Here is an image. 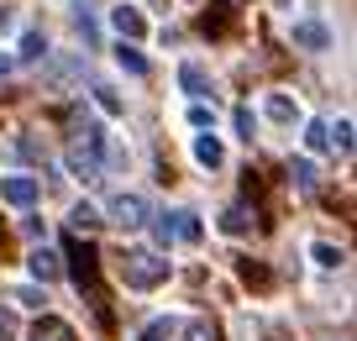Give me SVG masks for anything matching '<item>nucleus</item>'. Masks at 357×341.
Here are the masks:
<instances>
[{
  "instance_id": "obj_1",
  "label": "nucleus",
  "mask_w": 357,
  "mask_h": 341,
  "mask_svg": "<svg viewBox=\"0 0 357 341\" xmlns=\"http://www.w3.org/2000/svg\"><path fill=\"white\" fill-rule=\"evenodd\" d=\"M63 158H68V174L84 179V184L105 174V132H100V121H95V116H84V110H79L74 121H68Z\"/></svg>"
},
{
  "instance_id": "obj_2",
  "label": "nucleus",
  "mask_w": 357,
  "mask_h": 341,
  "mask_svg": "<svg viewBox=\"0 0 357 341\" xmlns=\"http://www.w3.org/2000/svg\"><path fill=\"white\" fill-rule=\"evenodd\" d=\"M116 268H121L126 289H158L168 278V257L158 252H116Z\"/></svg>"
},
{
  "instance_id": "obj_3",
  "label": "nucleus",
  "mask_w": 357,
  "mask_h": 341,
  "mask_svg": "<svg viewBox=\"0 0 357 341\" xmlns=\"http://www.w3.org/2000/svg\"><path fill=\"white\" fill-rule=\"evenodd\" d=\"M147 215H153V210H147L137 195H116V205H111V215H105V220H111L116 232H142Z\"/></svg>"
},
{
  "instance_id": "obj_4",
  "label": "nucleus",
  "mask_w": 357,
  "mask_h": 341,
  "mask_svg": "<svg viewBox=\"0 0 357 341\" xmlns=\"http://www.w3.org/2000/svg\"><path fill=\"white\" fill-rule=\"evenodd\" d=\"M294 43H300L305 53H326V47H331V26L315 22V16H300V22H294Z\"/></svg>"
},
{
  "instance_id": "obj_5",
  "label": "nucleus",
  "mask_w": 357,
  "mask_h": 341,
  "mask_svg": "<svg viewBox=\"0 0 357 341\" xmlns=\"http://www.w3.org/2000/svg\"><path fill=\"white\" fill-rule=\"evenodd\" d=\"M231 26H236V6H231V0H221V6H211V11L200 16L205 37H231Z\"/></svg>"
},
{
  "instance_id": "obj_6",
  "label": "nucleus",
  "mask_w": 357,
  "mask_h": 341,
  "mask_svg": "<svg viewBox=\"0 0 357 341\" xmlns=\"http://www.w3.org/2000/svg\"><path fill=\"white\" fill-rule=\"evenodd\" d=\"M0 199H6V205H16V210H26V205L37 199V179H32V174L6 179V184H0Z\"/></svg>"
},
{
  "instance_id": "obj_7",
  "label": "nucleus",
  "mask_w": 357,
  "mask_h": 341,
  "mask_svg": "<svg viewBox=\"0 0 357 341\" xmlns=\"http://www.w3.org/2000/svg\"><path fill=\"white\" fill-rule=\"evenodd\" d=\"M26 263H32V278H37V284H53V278L63 273V257H58L53 247H32V257H26Z\"/></svg>"
},
{
  "instance_id": "obj_8",
  "label": "nucleus",
  "mask_w": 357,
  "mask_h": 341,
  "mask_svg": "<svg viewBox=\"0 0 357 341\" xmlns=\"http://www.w3.org/2000/svg\"><path fill=\"white\" fill-rule=\"evenodd\" d=\"M111 22H116V32H121V37H132V43L147 32V22H142V11H137V6H116V11H111Z\"/></svg>"
},
{
  "instance_id": "obj_9",
  "label": "nucleus",
  "mask_w": 357,
  "mask_h": 341,
  "mask_svg": "<svg viewBox=\"0 0 357 341\" xmlns=\"http://www.w3.org/2000/svg\"><path fill=\"white\" fill-rule=\"evenodd\" d=\"M289 179H294V189H300V195H315V189H321V174H315L310 158H294V163H289Z\"/></svg>"
},
{
  "instance_id": "obj_10",
  "label": "nucleus",
  "mask_w": 357,
  "mask_h": 341,
  "mask_svg": "<svg viewBox=\"0 0 357 341\" xmlns=\"http://www.w3.org/2000/svg\"><path fill=\"white\" fill-rule=\"evenodd\" d=\"M221 232H226V236H247V232H252V210H247V205L221 210Z\"/></svg>"
},
{
  "instance_id": "obj_11",
  "label": "nucleus",
  "mask_w": 357,
  "mask_h": 341,
  "mask_svg": "<svg viewBox=\"0 0 357 341\" xmlns=\"http://www.w3.org/2000/svg\"><path fill=\"white\" fill-rule=\"evenodd\" d=\"M32 341H74V331H68L58 315H43V320L32 326Z\"/></svg>"
},
{
  "instance_id": "obj_12",
  "label": "nucleus",
  "mask_w": 357,
  "mask_h": 341,
  "mask_svg": "<svg viewBox=\"0 0 357 341\" xmlns=\"http://www.w3.org/2000/svg\"><path fill=\"white\" fill-rule=\"evenodd\" d=\"M68 226H74V236L79 232H100V210H95V205H74V210H68Z\"/></svg>"
},
{
  "instance_id": "obj_13",
  "label": "nucleus",
  "mask_w": 357,
  "mask_h": 341,
  "mask_svg": "<svg viewBox=\"0 0 357 341\" xmlns=\"http://www.w3.org/2000/svg\"><path fill=\"white\" fill-rule=\"evenodd\" d=\"M174 236L178 242H200V215L195 210H174Z\"/></svg>"
},
{
  "instance_id": "obj_14",
  "label": "nucleus",
  "mask_w": 357,
  "mask_h": 341,
  "mask_svg": "<svg viewBox=\"0 0 357 341\" xmlns=\"http://www.w3.org/2000/svg\"><path fill=\"white\" fill-rule=\"evenodd\" d=\"M178 84L190 89V95H211V79H205L200 63H184V68H178Z\"/></svg>"
},
{
  "instance_id": "obj_15",
  "label": "nucleus",
  "mask_w": 357,
  "mask_h": 341,
  "mask_svg": "<svg viewBox=\"0 0 357 341\" xmlns=\"http://www.w3.org/2000/svg\"><path fill=\"white\" fill-rule=\"evenodd\" d=\"M174 336H178V320H168V315H158V320L142 326V341H174Z\"/></svg>"
},
{
  "instance_id": "obj_16",
  "label": "nucleus",
  "mask_w": 357,
  "mask_h": 341,
  "mask_svg": "<svg viewBox=\"0 0 357 341\" xmlns=\"http://www.w3.org/2000/svg\"><path fill=\"white\" fill-rule=\"evenodd\" d=\"M305 147H310V153H331V126L310 121V126H305Z\"/></svg>"
},
{
  "instance_id": "obj_17",
  "label": "nucleus",
  "mask_w": 357,
  "mask_h": 341,
  "mask_svg": "<svg viewBox=\"0 0 357 341\" xmlns=\"http://www.w3.org/2000/svg\"><path fill=\"white\" fill-rule=\"evenodd\" d=\"M195 158H200L205 168H221V163H226V153H221V142H215V137H200V142H195Z\"/></svg>"
},
{
  "instance_id": "obj_18",
  "label": "nucleus",
  "mask_w": 357,
  "mask_h": 341,
  "mask_svg": "<svg viewBox=\"0 0 357 341\" xmlns=\"http://www.w3.org/2000/svg\"><path fill=\"white\" fill-rule=\"evenodd\" d=\"M263 110L273 116V121H284V126L294 121V100H289V95H268V100H263Z\"/></svg>"
},
{
  "instance_id": "obj_19",
  "label": "nucleus",
  "mask_w": 357,
  "mask_h": 341,
  "mask_svg": "<svg viewBox=\"0 0 357 341\" xmlns=\"http://www.w3.org/2000/svg\"><path fill=\"white\" fill-rule=\"evenodd\" d=\"M315 263H321V268H342L347 252H342V247H331V242H315Z\"/></svg>"
},
{
  "instance_id": "obj_20",
  "label": "nucleus",
  "mask_w": 357,
  "mask_h": 341,
  "mask_svg": "<svg viewBox=\"0 0 357 341\" xmlns=\"http://www.w3.org/2000/svg\"><path fill=\"white\" fill-rule=\"evenodd\" d=\"M153 236H158V242H178V236H174V210H158V220H153Z\"/></svg>"
},
{
  "instance_id": "obj_21",
  "label": "nucleus",
  "mask_w": 357,
  "mask_h": 341,
  "mask_svg": "<svg viewBox=\"0 0 357 341\" xmlns=\"http://www.w3.org/2000/svg\"><path fill=\"white\" fill-rule=\"evenodd\" d=\"M116 58H121V68H126V74H147V58L137 53V47H116Z\"/></svg>"
},
{
  "instance_id": "obj_22",
  "label": "nucleus",
  "mask_w": 357,
  "mask_h": 341,
  "mask_svg": "<svg viewBox=\"0 0 357 341\" xmlns=\"http://www.w3.org/2000/svg\"><path fill=\"white\" fill-rule=\"evenodd\" d=\"M16 305H26V310H43V305H47L43 284H26V289H16Z\"/></svg>"
},
{
  "instance_id": "obj_23",
  "label": "nucleus",
  "mask_w": 357,
  "mask_h": 341,
  "mask_svg": "<svg viewBox=\"0 0 357 341\" xmlns=\"http://www.w3.org/2000/svg\"><path fill=\"white\" fill-rule=\"evenodd\" d=\"M43 53H47V37H43V32H26V37H22V58L32 63V58H43Z\"/></svg>"
},
{
  "instance_id": "obj_24",
  "label": "nucleus",
  "mask_w": 357,
  "mask_h": 341,
  "mask_svg": "<svg viewBox=\"0 0 357 341\" xmlns=\"http://www.w3.org/2000/svg\"><path fill=\"white\" fill-rule=\"evenodd\" d=\"M331 132H336V137H331V147H336V153L347 158V153H352V121H336Z\"/></svg>"
},
{
  "instance_id": "obj_25",
  "label": "nucleus",
  "mask_w": 357,
  "mask_h": 341,
  "mask_svg": "<svg viewBox=\"0 0 357 341\" xmlns=\"http://www.w3.org/2000/svg\"><path fill=\"white\" fill-rule=\"evenodd\" d=\"M236 132H242L247 142H252V137H257V121H252V105H236Z\"/></svg>"
},
{
  "instance_id": "obj_26",
  "label": "nucleus",
  "mask_w": 357,
  "mask_h": 341,
  "mask_svg": "<svg viewBox=\"0 0 357 341\" xmlns=\"http://www.w3.org/2000/svg\"><path fill=\"white\" fill-rule=\"evenodd\" d=\"M74 26H79V37H84L89 47H95V16H89V6H79V16H74Z\"/></svg>"
},
{
  "instance_id": "obj_27",
  "label": "nucleus",
  "mask_w": 357,
  "mask_h": 341,
  "mask_svg": "<svg viewBox=\"0 0 357 341\" xmlns=\"http://www.w3.org/2000/svg\"><path fill=\"white\" fill-rule=\"evenodd\" d=\"M95 100H100V110H111V116H121V95H116V89L95 84Z\"/></svg>"
},
{
  "instance_id": "obj_28",
  "label": "nucleus",
  "mask_w": 357,
  "mask_h": 341,
  "mask_svg": "<svg viewBox=\"0 0 357 341\" xmlns=\"http://www.w3.org/2000/svg\"><path fill=\"white\" fill-rule=\"evenodd\" d=\"M242 278L263 289V284H268V268H263V263H252V257H242Z\"/></svg>"
},
{
  "instance_id": "obj_29",
  "label": "nucleus",
  "mask_w": 357,
  "mask_h": 341,
  "mask_svg": "<svg viewBox=\"0 0 357 341\" xmlns=\"http://www.w3.org/2000/svg\"><path fill=\"white\" fill-rule=\"evenodd\" d=\"M184 341H221V336H215V326H211V320H195V326L184 331Z\"/></svg>"
},
{
  "instance_id": "obj_30",
  "label": "nucleus",
  "mask_w": 357,
  "mask_h": 341,
  "mask_svg": "<svg viewBox=\"0 0 357 341\" xmlns=\"http://www.w3.org/2000/svg\"><path fill=\"white\" fill-rule=\"evenodd\" d=\"M0 341H16V315L11 310H0Z\"/></svg>"
},
{
  "instance_id": "obj_31",
  "label": "nucleus",
  "mask_w": 357,
  "mask_h": 341,
  "mask_svg": "<svg viewBox=\"0 0 357 341\" xmlns=\"http://www.w3.org/2000/svg\"><path fill=\"white\" fill-rule=\"evenodd\" d=\"M190 126H211V105H195L190 110Z\"/></svg>"
},
{
  "instance_id": "obj_32",
  "label": "nucleus",
  "mask_w": 357,
  "mask_h": 341,
  "mask_svg": "<svg viewBox=\"0 0 357 341\" xmlns=\"http://www.w3.org/2000/svg\"><path fill=\"white\" fill-rule=\"evenodd\" d=\"M6 74H11V58H0V79H6Z\"/></svg>"
},
{
  "instance_id": "obj_33",
  "label": "nucleus",
  "mask_w": 357,
  "mask_h": 341,
  "mask_svg": "<svg viewBox=\"0 0 357 341\" xmlns=\"http://www.w3.org/2000/svg\"><path fill=\"white\" fill-rule=\"evenodd\" d=\"M273 6H289V0H273Z\"/></svg>"
},
{
  "instance_id": "obj_34",
  "label": "nucleus",
  "mask_w": 357,
  "mask_h": 341,
  "mask_svg": "<svg viewBox=\"0 0 357 341\" xmlns=\"http://www.w3.org/2000/svg\"><path fill=\"white\" fill-rule=\"evenodd\" d=\"M0 247H6V232H0Z\"/></svg>"
}]
</instances>
